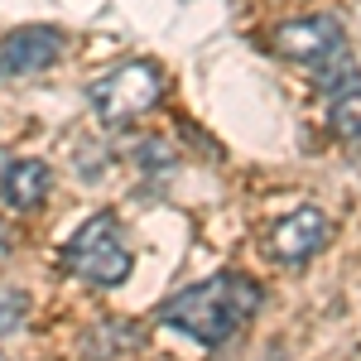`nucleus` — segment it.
Here are the masks:
<instances>
[{"label": "nucleus", "mask_w": 361, "mask_h": 361, "mask_svg": "<svg viewBox=\"0 0 361 361\" xmlns=\"http://www.w3.org/2000/svg\"><path fill=\"white\" fill-rule=\"evenodd\" d=\"M255 308H260V284H250L246 275L222 270V275L202 279V284L178 289V294L159 308V323L188 333L193 342H202V347H222Z\"/></svg>", "instance_id": "1"}, {"label": "nucleus", "mask_w": 361, "mask_h": 361, "mask_svg": "<svg viewBox=\"0 0 361 361\" xmlns=\"http://www.w3.org/2000/svg\"><path fill=\"white\" fill-rule=\"evenodd\" d=\"M63 265L97 289H116V284L130 279V250L121 241L111 212H97L73 231V241L63 246Z\"/></svg>", "instance_id": "2"}, {"label": "nucleus", "mask_w": 361, "mask_h": 361, "mask_svg": "<svg viewBox=\"0 0 361 361\" xmlns=\"http://www.w3.org/2000/svg\"><path fill=\"white\" fill-rule=\"evenodd\" d=\"M159 97H164V78H159L154 63H121L106 78H97L92 111H97L102 126H126V121L145 116Z\"/></svg>", "instance_id": "3"}, {"label": "nucleus", "mask_w": 361, "mask_h": 361, "mask_svg": "<svg viewBox=\"0 0 361 361\" xmlns=\"http://www.w3.org/2000/svg\"><path fill=\"white\" fill-rule=\"evenodd\" d=\"M328 231H333V222H328L318 207H294L289 217H279V222L270 226L265 250L275 255L279 265H304V260H313L318 250L328 246Z\"/></svg>", "instance_id": "4"}, {"label": "nucleus", "mask_w": 361, "mask_h": 361, "mask_svg": "<svg viewBox=\"0 0 361 361\" xmlns=\"http://www.w3.org/2000/svg\"><path fill=\"white\" fill-rule=\"evenodd\" d=\"M275 49L289 63H318L323 68L347 44H342V25H337L333 15H304V20H284L275 29Z\"/></svg>", "instance_id": "5"}, {"label": "nucleus", "mask_w": 361, "mask_h": 361, "mask_svg": "<svg viewBox=\"0 0 361 361\" xmlns=\"http://www.w3.org/2000/svg\"><path fill=\"white\" fill-rule=\"evenodd\" d=\"M58 54H63V34L49 25H25L0 39V68L15 73V78H29V73L49 68Z\"/></svg>", "instance_id": "6"}, {"label": "nucleus", "mask_w": 361, "mask_h": 361, "mask_svg": "<svg viewBox=\"0 0 361 361\" xmlns=\"http://www.w3.org/2000/svg\"><path fill=\"white\" fill-rule=\"evenodd\" d=\"M49 188H54V173H49L44 159H15V164L5 169V178H0V197H5V207H15V212L44 207Z\"/></svg>", "instance_id": "7"}, {"label": "nucleus", "mask_w": 361, "mask_h": 361, "mask_svg": "<svg viewBox=\"0 0 361 361\" xmlns=\"http://www.w3.org/2000/svg\"><path fill=\"white\" fill-rule=\"evenodd\" d=\"M328 126H333L342 140H361V82H352L347 92H337L333 111H328Z\"/></svg>", "instance_id": "8"}, {"label": "nucleus", "mask_w": 361, "mask_h": 361, "mask_svg": "<svg viewBox=\"0 0 361 361\" xmlns=\"http://www.w3.org/2000/svg\"><path fill=\"white\" fill-rule=\"evenodd\" d=\"M25 308H29V299L20 289H0V333H15L25 323Z\"/></svg>", "instance_id": "9"}, {"label": "nucleus", "mask_w": 361, "mask_h": 361, "mask_svg": "<svg viewBox=\"0 0 361 361\" xmlns=\"http://www.w3.org/2000/svg\"><path fill=\"white\" fill-rule=\"evenodd\" d=\"M5 250H10V226L0 222V255H5Z\"/></svg>", "instance_id": "10"}]
</instances>
